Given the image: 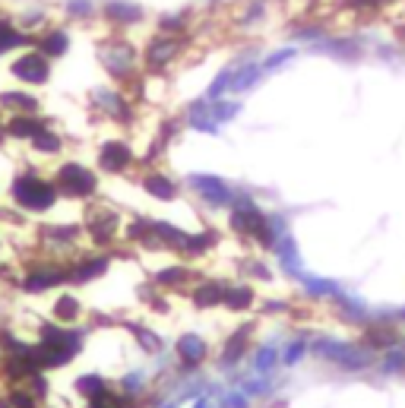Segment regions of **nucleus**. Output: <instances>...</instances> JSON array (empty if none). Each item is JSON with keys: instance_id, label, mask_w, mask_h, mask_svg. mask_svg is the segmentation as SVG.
I'll return each instance as SVG.
<instances>
[{"instance_id": "1", "label": "nucleus", "mask_w": 405, "mask_h": 408, "mask_svg": "<svg viewBox=\"0 0 405 408\" xmlns=\"http://www.w3.org/2000/svg\"><path fill=\"white\" fill-rule=\"evenodd\" d=\"M13 200L23 209L45 212V209H51L54 200H57V184H48V180H41V178L23 174V178L13 180Z\"/></svg>"}, {"instance_id": "2", "label": "nucleus", "mask_w": 405, "mask_h": 408, "mask_svg": "<svg viewBox=\"0 0 405 408\" xmlns=\"http://www.w3.org/2000/svg\"><path fill=\"white\" fill-rule=\"evenodd\" d=\"M314 349H317V355H320V358H330L332 364H342V367H348V371H361V367H368V364H370L368 351L355 349V345H346V342L320 339Z\"/></svg>"}, {"instance_id": "3", "label": "nucleus", "mask_w": 405, "mask_h": 408, "mask_svg": "<svg viewBox=\"0 0 405 408\" xmlns=\"http://www.w3.org/2000/svg\"><path fill=\"white\" fill-rule=\"evenodd\" d=\"M57 187L67 196H92L95 193V174L76 162H67L57 171Z\"/></svg>"}, {"instance_id": "4", "label": "nucleus", "mask_w": 405, "mask_h": 408, "mask_svg": "<svg viewBox=\"0 0 405 408\" xmlns=\"http://www.w3.org/2000/svg\"><path fill=\"white\" fill-rule=\"evenodd\" d=\"M232 228L238 231V234H256L263 244H272L270 228H266V219H263V212L256 206L234 209V212H232Z\"/></svg>"}, {"instance_id": "5", "label": "nucleus", "mask_w": 405, "mask_h": 408, "mask_svg": "<svg viewBox=\"0 0 405 408\" xmlns=\"http://www.w3.org/2000/svg\"><path fill=\"white\" fill-rule=\"evenodd\" d=\"M133 60H136V54L127 41H108L102 48V64H105V70L111 76H127L133 70Z\"/></svg>"}, {"instance_id": "6", "label": "nucleus", "mask_w": 405, "mask_h": 408, "mask_svg": "<svg viewBox=\"0 0 405 408\" xmlns=\"http://www.w3.org/2000/svg\"><path fill=\"white\" fill-rule=\"evenodd\" d=\"M48 73H51V67H48V57L41 51H29L19 60H13V76L23 82H32V86L45 82Z\"/></svg>"}, {"instance_id": "7", "label": "nucleus", "mask_w": 405, "mask_h": 408, "mask_svg": "<svg viewBox=\"0 0 405 408\" xmlns=\"http://www.w3.org/2000/svg\"><path fill=\"white\" fill-rule=\"evenodd\" d=\"M190 184H194L209 203H216V206H225V203L232 200V190L225 187V180L212 178V174H194V178H190Z\"/></svg>"}, {"instance_id": "8", "label": "nucleus", "mask_w": 405, "mask_h": 408, "mask_svg": "<svg viewBox=\"0 0 405 408\" xmlns=\"http://www.w3.org/2000/svg\"><path fill=\"white\" fill-rule=\"evenodd\" d=\"M98 162H102V168H105V171H124L130 162H133V152H130L124 142L111 140V142H105V146H102Z\"/></svg>"}, {"instance_id": "9", "label": "nucleus", "mask_w": 405, "mask_h": 408, "mask_svg": "<svg viewBox=\"0 0 405 408\" xmlns=\"http://www.w3.org/2000/svg\"><path fill=\"white\" fill-rule=\"evenodd\" d=\"M180 41L171 35H158L149 41V51H146V60H149V67H165L168 60H174V54H178Z\"/></svg>"}, {"instance_id": "10", "label": "nucleus", "mask_w": 405, "mask_h": 408, "mask_svg": "<svg viewBox=\"0 0 405 408\" xmlns=\"http://www.w3.org/2000/svg\"><path fill=\"white\" fill-rule=\"evenodd\" d=\"M89 231L98 244H102V241H111L114 231H117V216L108 212V209H95V212L89 216Z\"/></svg>"}, {"instance_id": "11", "label": "nucleus", "mask_w": 405, "mask_h": 408, "mask_svg": "<svg viewBox=\"0 0 405 408\" xmlns=\"http://www.w3.org/2000/svg\"><path fill=\"white\" fill-rule=\"evenodd\" d=\"M7 133L16 136V140H32L35 133H41V124H38L35 118H29V114H16V118L10 120Z\"/></svg>"}, {"instance_id": "12", "label": "nucleus", "mask_w": 405, "mask_h": 408, "mask_svg": "<svg viewBox=\"0 0 405 408\" xmlns=\"http://www.w3.org/2000/svg\"><path fill=\"white\" fill-rule=\"evenodd\" d=\"M57 282H64V272H57V269H41V272H32L29 279L23 282V288L26 291H45V288H51V285H57Z\"/></svg>"}, {"instance_id": "13", "label": "nucleus", "mask_w": 405, "mask_h": 408, "mask_svg": "<svg viewBox=\"0 0 405 408\" xmlns=\"http://www.w3.org/2000/svg\"><path fill=\"white\" fill-rule=\"evenodd\" d=\"M276 253H279V263L288 269V272H298L301 269V257H298V244H294V238H279L276 244Z\"/></svg>"}, {"instance_id": "14", "label": "nucleus", "mask_w": 405, "mask_h": 408, "mask_svg": "<svg viewBox=\"0 0 405 408\" xmlns=\"http://www.w3.org/2000/svg\"><path fill=\"white\" fill-rule=\"evenodd\" d=\"M143 187H146V193H149V196H156V200H165V203L178 196L174 184L168 178H162V174H149V178L143 180Z\"/></svg>"}, {"instance_id": "15", "label": "nucleus", "mask_w": 405, "mask_h": 408, "mask_svg": "<svg viewBox=\"0 0 405 408\" xmlns=\"http://www.w3.org/2000/svg\"><path fill=\"white\" fill-rule=\"evenodd\" d=\"M178 351L187 364H196L206 355V342H202L200 335H184V339H178Z\"/></svg>"}, {"instance_id": "16", "label": "nucleus", "mask_w": 405, "mask_h": 408, "mask_svg": "<svg viewBox=\"0 0 405 408\" xmlns=\"http://www.w3.org/2000/svg\"><path fill=\"white\" fill-rule=\"evenodd\" d=\"M108 19H114V23H136L140 16H143V10L133 7V3H124V0H114V3H108L105 7Z\"/></svg>"}, {"instance_id": "17", "label": "nucleus", "mask_w": 405, "mask_h": 408, "mask_svg": "<svg viewBox=\"0 0 405 408\" xmlns=\"http://www.w3.org/2000/svg\"><path fill=\"white\" fill-rule=\"evenodd\" d=\"M0 104H3V108H13L16 114H32L38 108V102L32 95H26V92H3V95H0Z\"/></svg>"}, {"instance_id": "18", "label": "nucleus", "mask_w": 405, "mask_h": 408, "mask_svg": "<svg viewBox=\"0 0 405 408\" xmlns=\"http://www.w3.org/2000/svg\"><path fill=\"white\" fill-rule=\"evenodd\" d=\"M67 48H70V38H67V32H48L45 38H41V54L45 57H60V54H67Z\"/></svg>"}, {"instance_id": "19", "label": "nucleus", "mask_w": 405, "mask_h": 408, "mask_svg": "<svg viewBox=\"0 0 405 408\" xmlns=\"http://www.w3.org/2000/svg\"><path fill=\"white\" fill-rule=\"evenodd\" d=\"M263 67H256V64H238V73H234V82H232V92H244L250 89L256 80H260Z\"/></svg>"}, {"instance_id": "20", "label": "nucleus", "mask_w": 405, "mask_h": 408, "mask_svg": "<svg viewBox=\"0 0 405 408\" xmlns=\"http://www.w3.org/2000/svg\"><path fill=\"white\" fill-rule=\"evenodd\" d=\"M26 45V35L19 29H13V23H7V19H0V54L13 51V48Z\"/></svg>"}, {"instance_id": "21", "label": "nucleus", "mask_w": 405, "mask_h": 408, "mask_svg": "<svg viewBox=\"0 0 405 408\" xmlns=\"http://www.w3.org/2000/svg\"><path fill=\"white\" fill-rule=\"evenodd\" d=\"M105 269H108V260H105V257H92V260L79 263V266L73 269V279H76V282H89V279L102 275Z\"/></svg>"}, {"instance_id": "22", "label": "nucleus", "mask_w": 405, "mask_h": 408, "mask_svg": "<svg viewBox=\"0 0 405 408\" xmlns=\"http://www.w3.org/2000/svg\"><path fill=\"white\" fill-rule=\"evenodd\" d=\"M232 310H244V307H250V301H254V291L244 288V285H234V288L225 291V297H222Z\"/></svg>"}, {"instance_id": "23", "label": "nucleus", "mask_w": 405, "mask_h": 408, "mask_svg": "<svg viewBox=\"0 0 405 408\" xmlns=\"http://www.w3.org/2000/svg\"><path fill=\"white\" fill-rule=\"evenodd\" d=\"M190 124H194L196 130H206V133H216L218 130V120L212 118V111L206 108V104H196L194 114H190Z\"/></svg>"}, {"instance_id": "24", "label": "nucleus", "mask_w": 405, "mask_h": 408, "mask_svg": "<svg viewBox=\"0 0 405 408\" xmlns=\"http://www.w3.org/2000/svg\"><path fill=\"white\" fill-rule=\"evenodd\" d=\"M276 361H279V351L272 349V345H263V349L254 355V371L256 373H270L272 367H276Z\"/></svg>"}, {"instance_id": "25", "label": "nucleus", "mask_w": 405, "mask_h": 408, "mask_svg": "<svg viewBox=\"0 0 405 408\" xmlns=\"http://www.w3.org/2000/svg\"><path fill=\"white\" fill-rule=\"evenodd\" d=\"M54 317L64 319V323L76 319V317H79V301H76V297H70V295H64L57 304H54Z\"/></svg>"}, {"instance_id": "26", "label": "nucleus", "mask_w": 405, "mask_h": 408, "mask_svg": "<svg viewBox=\"0 0 405 408\" xmlns=\"http://www.w3.org/2000/svg\"><path fill=\"white\" fill-rule=\"evenodd\" d=\"M32 146H35L38 152H45V156H54V152L60 149V136L51 133V130H41V133L32 136Z\"/></svg>"}, {"instance_id": "27", "label": "nucleus", "mask_w": 405, "mask_h": 408, "mask_svg": "<svg viewBox=\"0 0 405 408\" xmlns=\"http://www.w3.org/2000/svg\"><path fill=\"white\" fill-rule=\"evenodd\" d=\"M222 297H225V295H222V288H218V285H202V288L194 295V301H196V307H212V304H218Z\"/></svg>"}, {"instance_id": "28", "label": "nucleus", "mask_w": 405, "mask_h": 408, "mask_svg": "<svg viewBox=\"0 0 405 408\" xmlns=\"http://www.w3.org/2000/svg\"><path fill=\"white\" fill-rule=\"evenodd\" d=\"M234 73H238V64L234 67H228V70H222V73L216 76V82L209 86V98H218L225 89H232V82H234Z\"/></svg>"}, {"instance_id": "29", "label": "nucleus", "mask_w": 405, "mask_h": 408, "mask_svg": "<svg viewBox=\"0 0 405 408\" xmlns=\"http://www.w3.org/2000/svg\"><path fill=\"white\" fill-rule=\"evenodd\" d=\"M76 389L83 396H89V399H95V396L105 393V380L102 377H79L76 380Z\"/></svg>"}, {"instance_id": "30", "label": "nucleus", "mask_w": 405, "mask_h": 408, "mask_svg": "<svg viewBox=\"0 0 405 408\" xmlns=\"http://www.w3.org/2000/svg\"><path fill=\"white\" fill-rule=\"evenodd\" d=\"M244 335H247V333L241 329V333L232 339V345H228V349H225V358H222V361H225L228 367H232V364H238V358L244 355V345H247V339H244Z\"/></svg>"}, {"instance_id": "31", "label": "nucleus", "mask_w": 405, "mask_h": 408, "mask_svg": "<svg viewBox=\"0 0 405 408\" xmlns=\"http://www.w3.org/2000/svg\"><path fill=\"white\" fill-rule=\"evenodd\" d=\"M304 285H308L314 295H339V285L326 282V279H304Z\"/></svg>"}, {"instance_id": "32", "label": "nucleus", "mask_w": 405, "mask_h": 408, "mask_svg": "<svg viewBox=\"0 0 405 408\" xmlns=\"http://www.w3.org/2000/svg\"><path fill=\"white\" fill-rule=\"evenodd\" d=\"M95 102H102L108 108L111 114H120L124 111V104H120V98L117 95H111V92H95Z\"/></svg>"}, {"instance_id": "33", "label": "nucleus", "mask_w": 405, "mask_h": 408, "mask_svg": "<svg viewBox=\"0 0 405 408\" xmlns=\"http://www.w3.org/2000/svg\"><path fill=\"white\" fill-rule=\"evenodd\" d=\"M234 114H238V104H228V102H222V104L212 108V118H216L218 124H222V120H232Z\"/></svg>"}, {"instance_id": "34", "label": "nucleus", "mask_w": 405, "mask_h": 408, "mask_svg": "<svg viewBox=\"0 0 405 408\" xmlns=\"http://www.w3.org/2000/svg\"><path fill=\"white\" fill-rule=\"evenodd\" d=\"M67 13L70 16H89L92 13V3H89V0H70V3H67Z\"/></svg>"}, {"instance_id": "35", "label": "nucleus", "mask_w": 405, "mask_h": 408, "mask_svg": "<svg viewBox=\"0 0 405 408\" xmlns=\"http://www.w3.org/2000/svg\"><path fill=\"white\" fill-rule=\"evenodd\" d=\"M288 57H294V51H292V48H288V51H279V54H272V57L266 60V64H263V70H276L279 64H285Z\"/></svg>"}, {"instance_id": "36", "label": "nucleus", "mask_w": 405, "mask_h": 408, "mask_svg": "<svg viewBox=\"0 0 405 408\" xmlns=\"http://www.w3.org/2000/svg\"><path fill=\"white\" fill-rule=\"evenodd\" d=\"M89 408H120V402L114 399V396L102 393V396H95V399H92V405H89Z\"/></svg>"}, {"instance_id": "37", "label": "nucleus", "mask_w": 405, "mask_h": 408, "mask_svg": "<svg viewBox=\"0 0 405 408\" xmlns=\"http://www.w3.org/2000/svg\"><path fill=\"white\" fill-rule=\"evenodd\" d=\"M225 405H228V408H244V405H247V396L241 393V389H228Z\"/></svg>"}, {"instance_id": "38", "label": "nucleus", "mask_w": 405, "mask_h": 408, "mask_svg": "<svg viewBox=\"0 0 405 408\" xmlns=\"http://www.w3.org/2000/svg\"><path fill=\"white\" fill-rule=\"evenodd\" d=\"M10 405H13V408H35V402H32L26 393H19V389H16V393H10Z\"/></svg>"}, {"instance_id": "39", "label": "nucleus", "mask_w": 405, "mask_h": 408, "mask_svg": "<svg viewBox=\"0 0 405 408\" xmlns=\"http://www.w3.org/2000/svg\"><path fill=\"white\" fill-rule=\"evenodd\" d=\"M140 386H143V373H130V377H124V389H127V393H140Z\"/></svg>"}, {"instance_id": "40", "label": "nucleus", "mask_w": 405, "mask_h": 408, "mask_svg": "<svg viewBox=\"0 0 405 408\" xmlns=\"http://www.w3.org/2000/svg\"><path fill=\"white\" fill-rule=\"evenodd\" d=\"M301 355H304V342H294L292 349L285 351V364H288V367H292V364H298Z\"/></svg>"}, {"instance_id": "41", "label": "nucleus", "mask_w": 405, "mask_h": 408, "mask_svg": "<svg viewBox=\"0 0 405 408\" xmlns=\"http://www.w3.org/2000/svg\"><path fill=\"white\" fill-rule=\"evenodd\" d=\"M402 364H405V355H402V351H393V355L386 358V371H399Z\"/></svg>"}, {"instance_id": "42", "label": "nucleus", "mask_w": 405, "mask_h": 408, "mask_svg": "<svg viewBox=\"0 0 405 408\" xmlns=\"http://www.w3.org/2000/svg\"><path fill=\"white\" fill-rule=\"evenodd\" d=\"M180 275H184V272H180V269H168V272H162V275H158V282H180Z\"/></svg>"}, {"instance_id": "43", "label": "nucleus", "mask_w": 405, "mask_h": 408, "mask_svg": "<svg viewBox=\"0 0 405 408\" xmlns=\"http://www.w3.org/2000/svg\"><path fill=\"white\" fill-rule=\"evenodd\" d=\"M45 389H48V386H45V380H41V377H32V393L45 396Z\"/></svg>"}, {"instance_id": "44", "label": "nucleus", "mask_w": 405, "mask_h": 408, "mask_svg": "<svg viewBox=\"0 0 405 408\" xmlns=\"http://www.w3.org/2000/svg\"><path fill=\"white\" fill-rule=\"evenodd\" d=\"M194 408H212V405H209V402H196Z\"/></svg>"}, {"instance_id": "45", "label": "nucleus", "mask_w": 405, "mask_h": 408, "mask_svg": "<svg viewBox=\"0 0 405 408\" xmlns=\"http://www.w3.org/2000/svg\"><path fill=\"white\" fill-rule=\"evenodd\" d=\"M0 408H13V405H10V402H0Z\"/></svg>"}, {"instance_id": "46", "label": "nucleus", "mask_w": 405, "mask_h": 408, "mask_svg": "<svg viewBox=\"0 0 405 408\" xmlns=\"http://www.w3.org/2000/svg\"><path fill=\"white\" fill-rule=\"evenodd\" d=\"M402 38H405V26H402Z\"/></svg>"}]
</instances>
